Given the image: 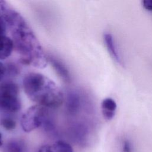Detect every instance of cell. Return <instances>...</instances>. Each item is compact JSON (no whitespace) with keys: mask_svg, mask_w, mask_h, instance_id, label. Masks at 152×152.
Segmentation results:
<instances>
[{"mask_svg":"<svg viewBox=\"0 0 152 152\" xmlns=\"http://www.w3.org/2000/svg\"><path fill=\"white\" fill-rule=\"evenodd\" d=\"M7 68L4 64L0 61V81L4 78L5 73H6Z\"/></svg>","mask_w":152,"mask_h":152,"instance_id":"cell-16","label":"cell"},{"mask_svg":"<svg viewBox=\"0 0 152 152\" xmlns=\"http://www.w3.org/2000/svg\"><path fill=\"white\" fill-rule=\"evenodd\" d=\"M0 17L9 28L14 49L20 62L39 69L46 67L48 58L23 16L4 1H0Z\"/></svg>","mask_w":152,"mask_h":152,"instance_id":"cell-1","label":"cell"},{"mask_svg":"<svg viewBox=\"0 0 152 152\" xmlns=\"http://www.w3.org/2000/svg\"><path fill=\"white\" fill-rule=\"evenodd\" d=\"M0 125L7 131H12L16 128L17 123L13 118L10 116H5L1 119Z\"/></svg>","mask_w":152,"mask_h":152,"instance_id":"cell-12","label":"cell"},{"mask_svg":"<svg viewBox=\"0 0 152 152\" xmlns=\"http://www.w3.org/2000/svg\"><path fill=\"white\" fill-rule=\"evenodd\" d=\"M21 107L18 85L11 81L0 85V111L7 113H15Z\"/></svg>","mask_w":152,"mask_h":152,"instance_id":"cell-3","label":"cell"},{"mask_svg":"<svg viewBox=\"0 0 152 152\" xmlns=\"http://www.w3.org/2000/svg\"><path fill=\"white\" fill-rule=\"evenodd\" d=\"M48 60L50 61L52 67L62 80L66 83H69L71 81V75L68 69L64 64L54 58H50Z\"/></svg>","mask_w":152,"mask_h":152,"instance_id":"cell-9","label":"cell"},{"mask_svg":"<svg viewBox=\"0 0 152 152\" xmlns=\"http://www.w3.org/2000/svg\"><path fill=\"white\" fill-rule=\"evenodd\" d=\"M144 8L148 11L152 12V0H144L142 1Z\"/></svg>","mask_w":152,"mask_h":152,"instance_id":"cell-14","label":"cell"},{"mask_svg":"<svg viewBox=\"0 0 152 152\" xmlns=\"http://www.w3.org/2000/svg\"><path fill=\"white\" fill-rule=\"evenodd\" d=\"M14 49L12 39L6 35L0 36V60L8 58Z\"/></svg>","mask_w":152,"mask_h":152,"instance_id":"cell-8","label":"cell"},{"mask_svg":"<svg viewBox=\"0 0 152 152\" xmlns=\"http://www.w3.org/2000/svg\"><path fill=\"white\" fill-rule=\"evenodd\" d=\"M122 152H132V146L128 140H124L122 143Z\"/></svg>","mask_w":152,"mask_h":152,"instance_id":"cell-13","label":"cell"},{"mask_svg":"<svg viewBox=\"0 0 152 152\" xmlns=\"http://www.w3.org/2000/svg\"><path fill=\"white\" fill-rule=\"evenodd\" d=\"M66 104L68 110L72 112L77 111L80 106V99L77 94H71L69 96L68 95Z\"/></svg>","mask_w":152,"mask_h":152,"instance_id":"cell-11","label":"cell"},{"mask_svg":"<svg viewBox=\"0 0 152 152\" xmlns=\"http://www.w3.org/2000/svg\"><path fill=\"white\" fill-rule=\"evenodd\" d=\"M7 26L4 20L0 17V36L5 35Z\"/></svg>","mask_w":152,"mask_h":152,"instance_id":"cell-15","label":"cell"},{"mask_svg":"<svg viewBox=\"0 0 152 152\" xmlns=\"http://www.w3.org/2000/svg\"><path fill=\"white\" fill-rule=\"evenodd\" d=\"M38 152H73L70 144L64 141H58L52 144L41 146Z\"/></svg>","mask_w":152,"mask_h":152,"instance_id":"cell-6","label":"cell"},{"mask_svg":"<svg viewBox=\"0 0 152 152\" xmlns=\"http://www.w3.org/2000/svg\"><path fill=\"white\" fill-rule=\"evenodd\" d=\"M103 40L106 49L113 59L118 64L123 65V59L113 34L109 32H106L103 34Z\"/></svg>","mask_w":152,"mask_h":152,"instance_id":"cell-5","label":"cell"},{"mask_svg":"<svg viewBox=\"0 0 152 152\" xmlns=\"http://www.w3.org/2000/svg\"><path fill=\"white\" fill-rule=\"evenodd\" d=\"M48 115L46 107L34 104L29 107L21 115L20 125L26 132H31L40 127L45 122Z\"/></svg>","mask_w":152,"mask_h":152,"instance_id":"cell-4","label":"cell"},{"mask_svg":"<svg viewBox=\"0 0 152 152\" xmlns=\"http://www.w3.org/2000/svg\"><path fill=\"white\" fill-rule=\"evenodd\" d=\"M3 144V141H2V134L0 132V147L2 146Z\"/></svg>","mask_w":152,"mask_h":152,"instance_id":"cell-17","label":"cell"},{"mask_svg":"<svg viewBox=\"0 0 152 152\" xmlns=\"http://www.w3.org/2000/svg\"><path fill=\"white\" fill-rule=\"evenodd\" d=\"M117 104L111 97L104 99L101 103V110L103 117L107 120L112 119L116 113Z\"/></svg>","mask_w":152,"mask_h":152,"instance_id":"cell-7","label":"cell"},{"mask_svg":"<svg viewBox=\"0 0 152 152\" xmlns=\"http://www.w3.org/2000/svg\"><path fill=\"white\" fill-rule=\"evenodd\" d=\"M23 87L28 98L46 108H56L64 102V94L56 84L39 72H29L23 80Z\"/></svg>","mask_w":152,"mask_h":152,"instance_id":"cell-2","label":"cell"},{"mask_svg":"<svg viewBox=\"0 0 152 152\" xmlns=\"http://www.w3.org/2000/svg\"><path fill=\"white\" fill-rule=\"evenodd\" d=\"M6 152H23L24 145L22 142L18 140H11L5 147Z\"/></svg>","mask_w":152,"mask_h":152,"instance_id":"cell-10","label":"cell"}]
</instances>
